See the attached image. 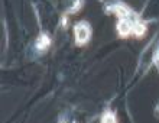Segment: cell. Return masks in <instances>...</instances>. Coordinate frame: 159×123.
<instances>
[{
  "label": "cell",
  "instance_id": "cell-3",
  "mask_svg": "<svg viewBox=\"0 0 159 123\" xmlns=\"http://www.w3.org/2000/svg\"><path fill=\"white\" fill-rule=\"evenodd\" d=\"M35 45H36V48H38L39 51H46L51 45L49 35L45 34V32H42V34L38 36V39H36V43H35Z\"/></svg>",
  "mask_w": 159,
  "mask_h": 123
},
{
  "label": "cell",
  "instance_id": "cell-7",
  "mask_svg": "<svg viewBox=\"0 0 159 123\" xmlns=\"http://www.w3.org/2000/svg\"><path fill=\"white\" fill-rule=\"evenodd\" d=\"M155 61H156V64L159 65V45H158V48H156V52H155Z\"/></svg>",
  "mask_w": 159,
  "mask_h": 123
},
{
  "label": "cell",
  "instance_id": "cell-4",
  "mask_svg": "<svg viewBox=\"0 0 159 123\" xmlns=\"http://www.w3.org/2000/svg\"><path fill=\"white\" fill-rule=\"evenodd\" d=\"M84 4V0H65V12L67 13H75L78 12L81 6Z\"/></svg>",
  "mask_w": 159,
  "mask_h": 123
},
{
  "label": "cell",
  "instance_id": "cell-2",
  "mask_svg": "<svg viewBox=\"0 0 159 123\" xmlns=\"http://www.w3.org/2000/svg\"><path fill=\"white\" fill-rule=\"evenodd\" d=\"M74 36L77 45H84L91 38V26L85 20H80L74 25Z\"/></svg>",
  "mask_w": 159,
  "mask_h": 123
},
{
  "label": "cell",
  "instance_id": "cell-6",
  "mask_svg": "<svg viewBox=\"0 0 159 123\" xmlns=\"http://www.w3.org/2000/svg\"><path fill=\"white\" fill-rule=\"evenodd\" d=\"M59 123H77V122L74 120V117L65 115V117H64V116H61V117H59Z\"/></svg>",
  "mask_w": 159,
  "mask_h": 123
},
{
  "label": "cell",
  "instance_id": "cell-1",
  "mask_svg": "<svg viewBox=\"0 0 159 123\" xmlns=\"http://www.w3.org/2000/svg\"><path fill=\"white\" fill-rule=\"evenodd\" d=\"M106 9L119 16L117 32L120 36L127 38L130 35H134L138 38H142L143 34L146 32V23L126 3H123L120 0H113V2H109L106 4Z\"/></svg>",
  "mask_w": 159,
  "mask_h": 123
},
{
  "label": "cell",
  "instance_id": "cell-5",
  "mask_svg": "<svg viewBox=\"0 0 159 123\" xmlns=\"http://www.w3.org/2000/svg\"><path fill=\"white\" fill-rule=\"evenodd\" d=\"M100 123H119L117 122V116H116V113H114L113 110L107 109V110L103 112Z\"/></svg>",
  "mask_w": 159,
  "mask_h": 123
}]
</instances>
